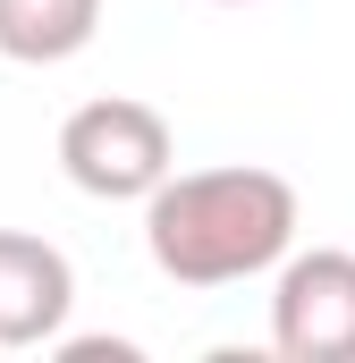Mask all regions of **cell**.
<instances>
[{
	"label": "cell",
	"instance_id": "6da1fadb",
	"mask_svg": "<svg viewBox=\"0 0 355 363\" xmlns=\"http://www.w3.org/2000/svg\"><path fill=\"white\" fill-rule=\"evenodd\" d=\"M144 254L178 287H229L296 254V186L279 169H170L144 194Z\"/></svg>",
	"mask_w": 355,
	"mask_h": 363
},
{
	"label": "cell",
	"instance_id": "7a4b0ae2",
	"mask_svg": "<svg viewBox=\"0 0 355 363\" xmlns=\"http://www.w3.org/2000/svg\"><path fill=\"white\" fill-rule=\"evenodd\" d=\"M60 169L93 203H144L178 169V135H170V118L153 101L102 93V101H77L60 118Z\"/></svg>",
	"mask_w": 355,
	"mask_h": 363
},
{
	"label": "cell",
	"instance_id": "3957f363",
	"mask_svg": "<svg viewBox=\"0 0 355 363\" xmlns=\"http://www.w3.org/2000/svg\"><path fill=\"white\" fill-rule=\"evenodd\" d=\"M271 347L288 363H355V254L347 245H313V254L279 262Z\"/></svg>",
	"mask_w": 355,
	"mask_h": 363
},
{
	"label": "cell",
	"instance_id": "277c9868",
	"mask_svg": "<svg viewBox=\"0 0 355 363\" xmlns=\"http://www.w3.org/2000/svg\"><path fill=\"white\" fill-rule=\"evenodd\" d=\"M68 313H77V262L34 228H0V355L60 347Z\"/></svg>",
	"mask_w": 355,
	"mask_h": 363
},
{
	"label": "cell",
	"instance_id": "5b68a950",
	"mask_svg": "<svg viewBox=\"0 0 355 363\" xmlns=\"http://www.w3.org/2000/svg\"><path fill=\"white\" fill-rule=\"evenodd\" d=\"M102 34V0H0V60L60 68Z\"/></svg>",
	"mask_w": 355,
	"mask_h": 363
},
{
	"label": "cell",
	"instance_id": "8992f818",
	"mask_svg": "<svg viewBox=\"0 0 355 363\" xmlns=\"http://www.w3.org/2000/svg\"><path fill=\"white\" fill-rule=\"evenodd\" d=\"M220 9H237V0H220Z\"/></svg>",
	"mask_w": 355,
	"mask_h": 363
}]
</instances>
